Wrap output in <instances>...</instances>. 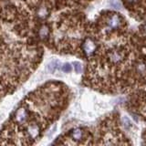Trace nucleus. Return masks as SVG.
Here are the masks:
<instances>
[{"label":"nucleus","mask_w":146,"mask_h":146,"mask_svg":"<svg viewBox=\"0 0 146 146\" xmlns=\"http://www.w3.org/2000/svg\"><path fill=\"white\" fill-rule=\"evenodd\" d=\"M41 128L40 124L38 122H30L27 123L26 128H25V135L27 140H36L38 138V136L41 133Z\"/></svg>","instance_id":"nucleus-1"},{"label":"nucleus","mask_w":146,"mask_h":146,"mask_svg":"<svg viewBox=\"0 0 146 146\" xmlns=\"http://www.w3.org/2000/svg\"><path fill=\"white\" fill-rule=\"evenodd\" d=\"M30 118V112L29 110L27 107L22 106L20 108H18L16 112L15 115L13 117V120L15 121L16 124H27V122L29 121Z\"/></svg>","instance_id":"nucleus-2"},{"label":"nucleus","mask_w":146,"mask_h":146,"mask_svg":"<svg viewBox=\"0 0 146 146\" xmlns=\"http://www.w3.org/2000/svg\"><path fill=\"white\" fill-rule=\"evenodd\" d=\"M82 49H83V52L87 57H90L97 49V44L92 38H88L84 40L83 44H82Z\"/></svg>","instance_id":"nucleus-3"},{"label":"nucleus","mask_w":146,"mask_h":146,"mask_svg":"<svg viewBox=\"0 0 146 146\" xmlns=\"http://www.w3.org/2000/svg\"><path fill=\"white\" fill-rule=\"evenodd\" d=\"M107 25L112 29H120L122 25V18L121 16H119L118 14H111L107 17L106 20Z\"/></svg>","instance_id":"nucleus-4"},{"label":"nucleus","mask_w":146,"mask_h":146,"mask_svg":"<svg viewBox=\"0 0 146 146\" xmlns=\"http://www.w3.org/2000/svg\"><path fill=\"white\" fill-rule=\"evenodd\" d=\"M108 58H110L112 63L117 64L119 62H121L123 58V53L121 52L120 50H112V51L109 52L108 54Z\"/></svg>","instance_id":"nucleus-5"},{"label":"nucleus","mask_w":146,"mask_h":146,"mask_svg":"<svg viewBox=\"0 0 146 146\" xmlns=\"http://www.w3.org/2000/svg\"><path fill=\"white\" fill-rule=\"evenodd\" d=\"M70 137L73 141H81L84 137V131L82 130L81 128H76V129L71 131Z\"/></svg>","instance_id":"nucleus-6"},{"label":"nucleus","mask_w":146,"mask_h":146,"mask_svg":"<svg viewBox=\"0 0 146 146\" xmlns=\"http://www.w3.org/2000/svg\"><path fill=\"white\" fill-rule=\"evenodd\" d=\"M48 34H49L48 27L47 26H42V27H41V29L39 30V36H41V38H47V36H48Z\"/></svg>","instance_id":"nucleus-7"},{"label":"nucleus","mask_w":146,"mask_h":146,"mask_svg":"<svg viewBox=\"0 0 146 146\" xmlns=\"http://www.w3.org/2000/svg\"><path fill=\"white\" fill-rule=\"evenodd\" d=\"M58 61H52L51 63L48 64V68L49 70V71L53 72L56 70V68H58Z\"/></svg>","instance_id":"nucleus-8"},{"label":"nucleus","mask_w":146,"mask_h":146,"mask_svg":"<svg viewBox=\"0 0 146 146\" xmlns=\"http://www.w3.org/2000/svg\"><path fill=\"white\" fill-rule=\"evenodd\" d=\"M137 71H138L140 74L143 75V72L146 71V67L143 63H139L138 66H137Z\"/></svg>","instance_id":"nucleus-9"},{"label":"nucleus","mask_w":146,"mask_h":146,"mask_svg":"<svg viewBox=\"0 0 146 146\" xmlns=\"http://www.w3.org/2000/svg\"><path fill=\"white\" fill-rule=\"evenodd\" d=\"M72 70V66L70 65V63H65L64 65L62 66V70L64 72H66V73H68V72H70Z\"/></svg>","instance_id":"nucleus-10"},{"label":"nucleus","mask_w":146,"mask_h":146,"mask_svg":"<svg viewBox=\"0 0 146 146\" xmlns=\"http://www.w3.org/2000/svg\"><path fill=\"white\" fill-rule=\"evenodd\" d=\"M73 66H74V68H75V71L77 73H80L81 70H82V66H81V64L80 62H73Z\"/></svg>","instance_id":"nucleus-11"},{"label":"nucleus","mask_w":146,"mask_h":146,"mask_svg":"<svg viewBox=\"0 0 146 146\" xmlns=\"http://www.w3.org/2000/svg\"><path fill=\"white\" fill-rule=\"evenodd\" d=\"M123 122H124V125H125L126 127H130V126L131 125V121H130L127 117H124V118H123Z\"/></svg>","instance_id":"nucleus-12"},{"label":"nucleus","mask_w":146,"mask_h":146,"mask_svg":"<svg viewBox=\"0 0 146 146\" xmlns=\"http://www.w3.org/2000/svg\"><path fill=\"white\" fill-rule=\"evenodd\" d=\"M138 1H139V0H128V2L131 3V4H135V3L138 2Z\"/></svg>","instance_id":"nucleus-13"},{"label":"nucleus","mask_w":146,"mask_h":146,"mask_svg":"<svg viewBox=\"0 0 146 146\" xmlns=\"http://www.w3.org/2000/svg\"><path fill=\"white\" fill-rule=\"evenodd\" d=\"M143 32L146 34V22L144 23V25H143Z\"/></svg>","instance_id":"nucleus-14"}]
</instances>
